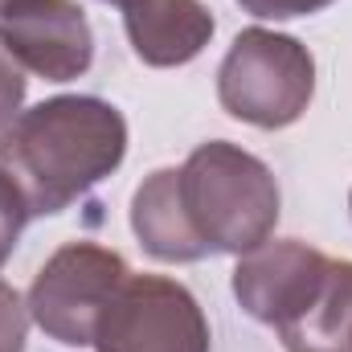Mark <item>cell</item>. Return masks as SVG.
<instances>
[{"label": "cell", "instance_id": "4fadbf2b", "mask_svg": "<svg viewBox=\"0 0 352 352\" xmlns=\"http://www.w3.org/2000/svg\"><path fill=\"white\" fill-rule=\"evenodd\" d=\"M21 98H25V74L21 66L0 50V127H8L21 111Z\"/></svg>", "mask_w": 352, "mask_h": 352}, {"label": "cell", "instance_id": "2e32d148", "mask_svg": "<svg viewBox=\"0 0 352 352\" xmlns=\"http://www.w3.org/2000/svg\"><path fill=\"white\" fill-rule=\"evenodd\" d=\"M349 205H352V197H349Z\"/></svg>", "mask_w": 352, "mask_h": 352}, {"label": "cell", "instance_id": "ba28073f", "mask_svg": "<svg viewBox=\"0 0 352 352\" xmlns=\"http://www.w3.org/2000/svg\"><path fill=\"white\" fill-rule=\"evenodd\" d=\"M123 29L140 62L184 66L213 37V12L201 0H123Z\"/></svg>", "mask_w": 352, "mask_h": 352}, {"label": "cell", "instance_id": "8992f818", "mask_svg": "<svg viewBox=\"0 0 352 352\" xmlns=\"http://www.w3.org/2000/svg\"><path fill=\"white\" fill-rule=\"evenodd\" d=\"M0 50L45 82H70L90 70L94 37L74 0H8L0 8Z\"/></svg>", "mask_w": 352, "mask_h": 352}, {"label": "cell", "instance_id": "30bf717a", "mask_svg": "<svg viewBox=\"0 0 352 352\" xmlns=\"http://www.w3.org/2000/svg\"><path fill=\"white\" fill-rule=\"evenodd\" d=\"M131 230H135L140 246L160 263H197L201 258V250L184 226V213L176 205V168H160L135 188Z\"/></svg>", "mask_w": 352, "mask_h": 352}, {"label": "cell", "instance_id": "3957f363", "mask_svg": "<svg viewBox=\"0 0 352 352\" xmlns=\"http://www.w3.org/2000/svg\"><path fill=\"white\" fill-rule=\"evenodd\" d=\"M316 94V62L307 45L287 33L246 29L234 37L221 70H217V98L221 107L263 131L291 127Z\"/></svg>", "mask_w": 352, "mask_h": 352}, {"label": "cell", "instance_id": "5b68a950", "mask_svg": "<svg viewBox=\"0 0 352 352\" xmlns=\"http://www.w3.org/2000/svg\"><path fill=\"white\" fill-rule=\"evenodd\" d=\"M127 274L131 270L115 250H102L94 242H70L37 270L25 307L45 336L66 349H82L94 340V324Z\"/></svg>", "mask_w": 352, "mask_h": 352}, {"label": "cell", "instance_id": "7c38bea8", "mask_svg": "<svg viewBox=\"0 0 352 352\" xmlns=\"http://www.w3.org/2000/svg\"><path fill=\"white\" fill-rule=\"evenodd\" d=\"M25 332H29V307L8 283H0V352H25Z\"/></svg>", "mask_w": 352, "mask_h": 352}, {"label": "cell", "instance_id": "8fae6325", "mask_svg": "<svg viewBox=\"0 0 352 352\" xmlns=\"http://www.w3.org/2000/svg\"><path fill=\"white\" fill-rule=\"evenodd\" d=\"M25 221H29V205H25L21 188L0 173V266L8 263V254H12V246H16Z\"/></svg>", "mask_w": 352, "mask_h": 352}, {"label": "cell", "instance_id": "9c48e42d", "mask_svg": "<svg viewBox=\"0 0 352 352\" xmlns=\"http://www.w3.org/2000/svg\"><path fill=\"white\" fill-rule=\"evenodd\" d=\"M278 336L287 352H352V263L332 258L311 303Z\"/></svg>", "mask_w": 352, "mask_h": 352}, {"label": "cell", "instance_id": "e0dca14e", "mask_svg": "<svg viewBox=\"0 0 352 352\" xmlns=\"http://www.w3.org/2000/svg\"><path fill=\"white\" fill-rule=\"evenodd\" d=\"M119 4H123V0H119Z\"/></svg>", "mask_w": 352, "mask_h": 352}, {"label": "cell", "instance_id": "6da1fadb", "mask_svg": "<svg viewBox=\"0 0 352 352\" xmlns=\"http://www.w3.org/2000/svg\"><path fill=\"white\" fill-rule=\"evenodd\" d=\"M123 115L90 94L37 102L0 131V173L21 188L29 217L74 205L87 188L123 164Z\"/></svg>", "mask_w": 352, "mask_h": 352}, {"label": "cell", "instance_id": "9a60e30c", "mask_svg": "<svg viewBox=\"0 0 352 352\" xmlns=\"http://www.w3.org/2000/svg\"><path fill=\"white\" fill-rule=\"evenodd\" d=\"M4 4H8V0H0V8H4Z\"/></svg>", "mask_w": 352, "mask_h": 352}, {"label": "cell", "instance_id": "277c9868", "mask_svg": "<svg viewBox=\"0 0 352 352\" xmlns=\"http://www.w3.org/2000/svg\"><path fill=\"white\" fill-rule=\"evenodd\" d=\"M98 352H209L201 303L164 274H127L94 324Z\"/></svg>", "mask_w": 352, "mask_h": 352}, {"label": "cell", "instance_id": "5bb4252c", "mask_svg": "<svg viewBox=\"0 0 352 352\" xmlns=\"http://www.w3.org/2000/svg\"><path fill=\"white\" fill-rule=\"evenodd\" d=\"M246 12L266 16V21H291V16H307V12H320L328 8L332 0H238Z\"/></svg>", "mask_w": 352, "mask_h": 352}, {"label": "cell", "instance_id": "52a82bcc", "mask_svg": "<svg viewBox=\"0 0 352 352\" xmlns=\"http://www.w3.org/2000/svg\"><path fill=\"white\" fill-rule=\"evenodd\" d=\"M328 263H332L328 254L295 238L263 242L258 250L242 254V263L234 270V295L246 307V316L270 328H283L311 303V295L320 291L328 274Z\"/></svg>", "mask_w": 352, "mask_h": 352}, {"label": "cell", "instance_id": "7a4b0ae2", "mask_svg": "<svg viewBox=\"0 0 352 352\" xmlns=\"http://www.w3.org/2000/svg\"><path fill=\"white\" fill-rule=\"evenodd\" d=\"M176 205L201 258H242L274 234L278 184L258 156L242 152L238 144L209 140L176 168Z\"/></svg>", "mask_w": 352, "mask_h": 352}]
</instances>
